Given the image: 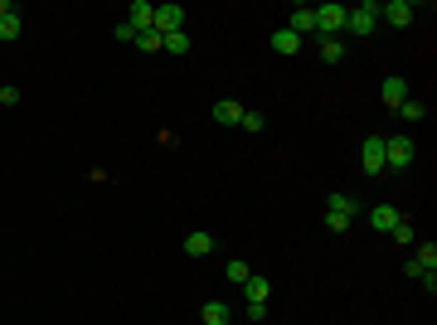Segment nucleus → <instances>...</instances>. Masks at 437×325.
<instances>
[{
	"instance_id": "obj_1",
	"label": "nucleus",
	"mask_w": 437,
	"mask_h": 325,
	"mask_svg": "<svg viewBox=\"0 0 437 325\" xmlns=\"http://www.w3.org/2000/svg\"><path fill=\"white\" fill-rule=\"evenodd\" d=\"M418 161V141L409 132L399 136H384V175H399V170H409Z\"/></svg>"
},
{
	"instance_id": "obj_2",
	"label": "nucleus",
	"mask_w": 437,
	"mask_h": 325,
	"mask_svg": "<svg viewBox=\"0 0 437 325\" xmlns=\"http://www.w3.org/2000/svg\"><path fill=\"white\" fill-rule=\"evenodd\" d=\"M374 29H379V0H364L345 15V34H355V39H369Z\"/></svg>"
},
{
	"instance_id": "obj_3",
	"label": "nucleus",
	"mask_w": 437,
	"mask_h": 325,
	"mask_svg": "<svg viewBox=\"0 0 437 325\" xmlns=\"http://www.w3.org/2000/svg\"><path fill=\"white\" fill-rule=\"evenodd\" d=\"M359 165H364V175H384V136L359 141Z\"/></svg>"
},
{
	"instance_id": "obj_4",
	"label": "nucleus",
	"mask_w": 437,
	"mask_h": 325,
	"mask_svg": "<svg viewBox=\"0 0 437 325\" xmlns=\"http://www.w3.org/2000/svg\"><path fill=\"white\" fill-rule=\"evenodd\" d=\"M151 29H156V34H175V29H185V5H156Z\"/></svg>"
},
{
	"instance_id": "obj_5",
	"label": "nucleus",
	"mask_w": 437,
	"mask_h": 325,
	"mask_svg": "<svg viewBox=\"0 0 437 325\" xmlns=\"http://www.w3.org/2000/svg\"><path fill=\"white\" fill-rule=\"evenodd\" d=\"M413 15H418V5H413V0H389V5H379V20H389L394 29L413 25Z\"/></svg>"
},
{
	"instance_id": "obj_6",
	"label": "nucleus",
	"mask_w": 437,
	"mask_h": 325,
	"mask_svg": "<svg viewBox=\"0 0 437 325\" xmlns=\"http://www.w3.org/2000/svg\"><path fill=\"white\" fill-rule=\"evenodd\" d=\"M25 20H20V5L15 0H0V39H20Z\"/></svg>"
},
{
	"instance_id": "obj_7",
	"label": "nucleus",
	"mask_w": 437,
	"mask_h": 325,
	"mask_svg": "<svg viewBox=\"0 0 437 325\" xmlns=\"http://www.w3.org/2000/svg\"><path fill=\"white\" fill-rule=\"evenodd\" d=\"M282 29H292L297 39H306V34H316V10H311V5H297V10L287 15V25H282Z\"/></svg>"
},
{
	"instance_id": "obj_8",
	"label": "nucleus",
	"mask_w": 437,
	"mask_h": 325,
	"mask_svg": "<svg viewBox=\"0 0 437 325\" xmlns=\"http://www.w3.org/2000/svg\"><path fill=\"white\" fill-rule=\"evenodd\" d=\"M379 97H384V107H404L409 102V78H384V87H379Z\"/></svg>"
},
{
	"instance_id": "obj_9",
	"label": "nucleus",
	"mask_w": 437,
	"mask_h": 325,
	"mask_svg": "<svg viewBox=\"0 0 437 325\" xmlns=\"http://www.w3.org/2000/svg\"><path fill=\"white\" fill-rule=\"evenodd\" d=\"M151 20H156V5H151V0H132V5H127V25L137 29H151Z\"/></svg>"
},
{
	"instance_id": "obj_10",
	"label": "nucleus",
	"mask_w": 437,
	"mask_h": 325,
	"mask_svg": "<svg viewBox=\"0 0 437 325\" xmlns=\"http://www.w3.org/2000/svg\"><path fill=\"white\" fill-rule=\"evenodd\" d=\"M399 209H394V204H374V209H369V228H374V233H394V223H399Z\"/></svg>"
},
{
	"instance_id": "obj_11",
	"label": "nucleus",
	"mask_w": 437,
	"mask_h": 325,
	"mask_svg": "<svg viewBox=\"0 0 437 325\" xmlns=\"http://www.w3.org/2000/svg\"><path fill=\"white\" fill-rule=\"evenodd\" d=\"M209 252H214V233H204V228L185 233V257H209Z\"/></svg>"
},
{
	"instance_id": "obj_12",
	"label": "nucleus",
	"mask_w": 437,
	"mask_h": 325,
	"mask_svg": "<svg viewBox=\"0 0 437 325\" xmlns=\"http://www.w3.org/2000/svg\"><path fill=\"white\" fill-rule=\"evenodd\" d=\"M214 122L218 127H238V122H243V107H238L233 97H223V102H214Z\"/></svg>"
},
{
	"instance_id": "obj_13",
	"label": "nucleus",
	"mask_w": 437,
	"mask_h": 325,
	"mask_svg": "<svg viewBox=\"0 0 437 325\" xmlns=\"http://www.w3.org/2000/svg\"><path fill=\"white\" fill-rule=\"evenodd\" d=\"M199 321H204V325H228V321H233V311H228L223 301H204V311H199Z\"/></svg>"
},
{
	"instance_id": "obj_14",
	"label": "nucleus",
	"mask_w": 437,
	"mask_h": 325,
	"mask_svg": "<svg viewBox=\"0 0 437 325\" xmlns=\"http://www.w3.org/2000/svg\"><path fill=\"white\" fill-rule=\"evenodd\" d=\"M273 49L277 54H301V39L292 29H273Z\"/></svg>"
},
{
	"instance_id": "obj_15",
	"label": "nucleus",
	"mask_w": 437,
	"mask_h": 325,
	"mask_svg": "<svg viewBox=\"0 0 437 325\" xmlns=\"http://www.w3.org/2000/svg\"><path fill=\"white\" fill-rule=\"evenodd\" d=\"M268 292H273V282H268V277H258V272L243 282V297L248 301H268Z\"/></svg>"
},
{
	"instance_id": "obj_16",
	"label": "nucleus",
	"mask_w": 437,
	"mask_h": 325,
	"mask_svg": "<svg viewBox=\"0 0 437 325\" xmlns=\"http://www.w3.org/2000/svg\"><path fill=\"white\" fill-rule=\"evenodd\" d=\"M137 49H141V54H165V39L156 34V29H141V34H137Z\"/></svg>"
},
{
	"instance_id": "obj_17",
	"label": "nucleus",
	"mask_w": 437,
	"mask_h": 325,
	"mask_svg": "<svg viewBox=\"0 0 437 325\" xmlns=\"http://www.w3.org/2000/svg\"><path fill=\"white\" fill-rule=\"evenodd\" d=\"M389 238H394V243H399V247H413V243H418V228H413L409 218H399V223H394V233H389Z\"/></svg>"
},
{
	"instance_id": "obj_18",
	"label": "nucleus",
	"mask_w": 437,
	"mask_h": 325,
	"mask_svg": "<svg viewBox=\"0 0 437 325\" xmlns=\"http://www.w3.org/2000/svg\"><path fill=\"white\" fill-rule=\"evenodd\" d=\"M326 209H330V214H350V218H355L359 204H355V194H330V199H326Z\"/></svg>"
},
{
	"instance_id": "obj_19",
	"label": "nucleus",
	"mask_w": 437,
	"mask_h": 325,
	"mask_svg": "<svg viewBox=\"0 0 437 325\" xmlns=\"http://www.w3.org/2000/svg\"><path fill=\"white\" fill-rule=\"evenodd\" d=\"M413 247H418V257H413V262H418L423 272H437V243H413Z\"/></svg>"
},
{
	"instance_id": "obj_20",
	"label": "nucleus",
	"mask_w": 437,
	"mask_h": 325,
	"mask_svg": "<svg viewBox=\"0 0 437 325\" xmlns=\"http://www.w3.org/2000/svg\"><path fill=\"white\" fill-rule=\"evenodd\" d=\"M165 39V54H190V34L185 29H175V34H161Z\"/></svg>"
},
{
	"instance_id": "obj_21",
	"label": "nucleus",
	"mask_w": 437,
	"mask_h": 325,
	"mask_svg": "<svg viewBox=\"0 0 437 325\" xmlns=\"http://www.w3.org/2000/svg\"><path fill=\"white\" fill-rule=\"evenodd\" d=\"M399 117H404V122H409V127H418V122H423V117H428V107H423V102H418V97H409V102H404V107H399Z\"/></svg>"
},
{
	"instance_id": "obj_22",
	"label": "nucleus",
	"mask_w": 437,
	"mask_h": 325,
	"mask_svg": "<svg viewBox=\"0 0 437 325\" xmlns=\"http://www.w3.org/2000/svg\"><path fill=\"white\" fill-rule=\"evenodd\" d=\"M321 58H326V63H340V58H345V39H321Z\"/></svg>"
},
{
	"instance_id": "obj_23",
	"label": "nucleus",
	"mask_w": 437,
	"mask_h": 325,
	"mask_svg": "<svg viewBox=\"0 0 437 325\" xmlns=\"http://www.w3.org/2000/svg\"><path fill=\"white\" fill-rule=\"evenodd\" d=\"M223 277H228V282H233V287H243L248 277H253V267H248V262H238V257H233V262H228V267H223Z\"/></svg>"
},
{
	"instance_id": "obj_24",
	"label": "nucleus",
	"mask_w": 437,
	"mask_h": 325,
	"mask_svg": "<svg viewBox=\"0 0 437 325\" xmlns=\"http://www.w3.org/2000/svg\"><path fill=\"white\" fill-rule=\"evenodd\" d=\"M326 228L330 233H350V214H330L326 209Z\"/></svg>"
},
{
	"instance_id": "obj_25",
	"label": "nucleus",
	"mask_w": 437,
	"mask_h": 325,
	"mask_svg": "<svg viewBox=\"0 0 437 325\" xmlns=\"http://www.w3.org/2000/svg\"><path fill=\"white\" fill-rule=\"evenodd\" d=\"M238 127H243V132H263L268 122H263V112H243V122H238Z\"/></svg>"
},
{
	"instance_id": "obj_26",
	"label": "nucleus",
	"mask_w": 437,
	"mask_h": 325,
	"mask_svg": "<svg viewBox=\"0 0 437 325\" xmlns=\"http://www.w3.org/2000/svg\"><path fill=\"white\" fill-rule=\"evenodd\" d=\"M248 321H268V301H248Z\"/></svg>"
},
{
	"instance_id": "obj_27",
	"label": "nucleus",
	"mask_w": 437,
	"mask_h": 325,
	"mask_svg": "<svg viewBox=\"0 0 437 325\" xmlns=\"http://www.w3.org/2000/svg\"><path fill=\"white\" fill-rule=\"evenodd\" d=\"M20 102V87H0V107H15Z\"/></svg>"
},
{
	"instance_id": "obj_28",
	"label": "nucleus",
	"mask_w": 437,
	"mask_h": 325,
	"mask_svg": "<svg viewBox=\"0 0 437 325\" xmlns=\"http://www.w3.org/2000/svg\"><path fill=\"white\" fill-rule=\"evenodd\" d=\"M117 39H122V44H137V29H132L127 20H122V25H117Z\"/></svg>"
}]
</instances>
